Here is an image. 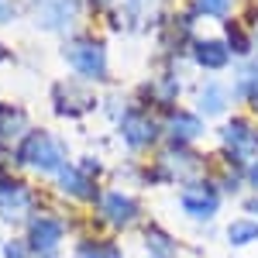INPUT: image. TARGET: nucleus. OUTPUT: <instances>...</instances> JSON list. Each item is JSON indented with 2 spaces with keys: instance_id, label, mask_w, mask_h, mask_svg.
Segmentation results:
<instances>
[{
  "instance_id": "a211bd4d",
  "label": "nucleus",
  "mask_w": 258,
  "mask_h": 258,
  "mask_svg": "<svg viewBox=\"0 0 258 258\" xmlns=\"http://www.w3.org/2000/svg\"><path fill=\"white\" fill-rule=\"evenodd\" d=\"M21 127H28V117L21 114L18 107H7V103H0V138H11V135H18Z\"/></svg>"
},
{
  "instance_id": "6e6552de",
  "label": "nucleus",
  "mask_w": 258,
  "mask_h": 258,
  "mask_svg": "<svg viewBox=\"0 0 258 258\" xmlns=\"http://www.w3.org/2000/svg\"><path fill=\"white\" fill-rule=\"evenodd\" d=\"M35 207V193L28 182L11 176H0V214L7 220H21L28 217V210Z\"/></svg>"
},
{
  "instance_id": "20e7f679",
  "label": "nucleus",
  "mask_w": 258,
  "mask_h": 258,
  "mask_svg": "<svg viewBox=\"0 0 258 258\" xmlns=\"http://www.w3.org/2000/svg\"><path fill=\"white\" fill-rule=\"evenodd\" d=\"M220 141H224V152L227 159L244 162L251 165L258 159V127L244 117H231L224 127H220Z\"/></svg>"
},
{
  "instance_id": "9b49d317",
  "label": "nucleus",
  "mask_w": 258,
  "mask_h": 258,
  "mask_svg": "<svg viewBox=\"0 0 258 258\" xmlns=\"http://www.w3.org/2000/svg\"><path fill=\"white\" fill-rule=\"evenodd\" d=\"M193 62L200 69H207V73H220L231 62V48L220 38H197L193 41Z\"/></svg>"
},
{
  "instance_id": "c85d7f7f",
  "label": "nucleus",
  "mask_w": 258,
  "mask_h": 258,
  "mask_svg": "<svg viewBox=\"0 0 258 258\" xmlns=\"http://www.w3.org/2000/svg\"><path fill=\"white\" fill-rule=\"evenodd\" d=\"M4 59H7V48H4V45H0V62H4Z\"/></svg>"
},
{
  "instance_id": "aec40b11",
  "label": "nucleus",
  "mask_w": 258,
  "mask_h": 258,
  "mask_svg": "<svg viewBox=\"0 0 258 258\" xmlns=\"http://www.w3.org/2000/svg\"><path fill=\"white\" fill-rule=\"evenodd\" d=\"M231 4L234 0H193V14H200V18H227L231 14Z\"/></svg>"
},
{
  "instance_id": "f8f14e48",
  "label": "nucleus",
  "mask_w": 258,
  "mask_h": 258,
  "mask_svg": "<svg viewBox=\"0 0 258 258\" xmlns=\"http://www.w3.org/2000/svg\"><path fill=\"white\" fill-rule=\"evenodd\" d=\"M59 189L62 193H69V197L76 200H97V182L90 172H83L80 165H62L59 169Z\"/></svg>"
},
{
  "instance_id": "4be33fe9",
  "label": "nucleus",
  "mask_w": 258,
  "mask_h": 258,
  "mask_svg": "<svg viewBox=\"0 0 258 258\" xmlns=\"http://www.w3.org/2000/svg\"><path fill=\"white\" fill-rule=\"evenodd\" d=\"M4 258H38V255L31 251L28 241H7L4 244Z\"/></svg>"
},
{
  "instance_id": "f03ea898",
  "label": "nucleus",
  "mask_w": 258,
  "mask_h": 258,
  "mask_svg": "<svg viewBox=\"0 0 258 258\" xmlns=\"http://www.w3.org/2000/svg\"><path fill=\"white\" fill-rule=\"evenodd\" d=\"M62 55H66L69 69H73L80 80H93V83L107 80V45L100 38H90V35L73 38L62 48Z\"/></svg>"
},
{
  "instance_id": "5701e85b",
  "label": "nucleus",
  "mask_w": 258,
  "mask_h": 258,
  "mask_svg": "<svg viewBox=\"0 0 258 258\" xmlns=\"http://www.w3.org/2000/svg\"><path fill=\"white\" fill-rule=\"evenodd\" d=\"M152 4H155V0H127V11H131V14H148Z\"/></svg>"
},
{
  "instance_id": "0eeeda50",
  "label": "nucleus",
  "mask_w": 258,
  "mask_h": 258,
  "mask_svg": "<svg viewBox=\"0 0 258 258\" xmlns=\"http://www.w3.org/2000/svg\"><path fill=\"white\" fill-rule=\"evenodd\" d=\"M97 210H100V220H107L114 231H127V227L138 224V217H141V203L135 197H127V193H120V189L103 193Z\"/></svg>"
},
{
  "instance_id": "7ed1b4c3",
  "label": "nucleus",
  "mask_w": 258,
  "mask_h": 258,
  "mask_svg": "<svg viewBox=\"0 0 258 258\" xmlns=\"http://www.w3.org/2000/svg\"><path fill=\"white\" fill-rule=\"evenodd\" d=\"M179 207L193 220H214L220 210V189L210 179H186L179 189Z\"/></svg>"
},
{
  "instance_id": "39448f33",
  "label": "nucleus",
  "mask_w": 258,
  "mask_h": 258,
  "mask_svg": "<svg viewBox=\"0 0 258 258\" xmlns=\"http://www.w3.org/2000/svg\"><path fill=\"white\" fill-rule=\"evenodd\" d=\"M117 131H120V138H124V145L131 152H145V148H152L162 138V124L148 110H138V107H131V110L120 114Z\"/></svg>"
},
{
  "instance_id": "423d86ee",
  "label": "nucleus",
  "mask_w": 258,
  "mask_h": 258,
  "mask_svg": "<svg viewBox=\"0 0 258 258\" xmlns=\"http://www.w3.org/2000/svg\"><path fill=\"white\" fill-rule=\"evenodd\" d=\"M62 238H66V224L59 217H52V214H38L28 224V244H31V251L38 258H52L59 251Z\"/></svg>"
},
{
  "instance_id": "dca6fc26",
  "label": "nucleus",
  "mask_w": 258,
  "mask_h": 258,
  "mask_svg": "<svg viewBox=\"0 0 258 258\" xmlns=\"http://www.w3.org/2000/svg\"><path fill=\"white\" fill-rule=\"evenodd\" d=\"M145 251L152 258H176V238H169L162 227L148 224L145 227Z\"/></svg>"
},
{
  "instance_id": "f257e3e1",
  "label": "nucleus",
  "mask_w": 258,
  "mask_h": 258,
  "mask_svg": "<svg viewBox=\"0 0 258 258\" xmlns=\"http://www.w3.org/2000/svg\"><path fill=\"white\" fill-rule=\"evenodd\" d=\"M18 162L38 172H59L66 165V145L52 138L48 131H28L24 141L18 145Z\"/></svg>"
},
{
  "instance_id": "a878e982",
  "label": "nucleus",
  "mask_w": 258,
  "mask_h": 258,
  "mask_svg": "<svg viewBox=\"0 0 258 258\" xmlns=\"http://www.w3.org/2000/svg\"><path fill=\"white\" fill-rule=\"evenodd\" d=\"M244 210H248V217H255V220H258V197L248 200V203H244Z\"/></svg>"
},
{
  "instance_id": "bb28decb",
  "label": "nucleus",
  "mask_w": 258,
  "mask_h": 258,
  "mask_svg": "<svg viewBox=\"0 0 258 258\" xmlns=\"http://www.w3.org/2000/svg\"><path fill=\"white\" fill-rule=\"evenodd\" d=\"M248 103H251V110L258 114V90H255V93H248Z\"/></svg>"
},
{
  "instance_id": "6ab92c4d",
  "label": "nucleus",
  "mask_w": 258,
  "mask_h": 258,
  "mask_svg": "<svg viewBox=\"0 0 258 258\" xmlns=\"http://www.w3.org/2000/svg\"><path fill=\"white\" fill-rule=\"evenodd\" d=\"M251 45H255V38L241 28L238 21H231V24H227V48H231V55H248Z\"/></svg>"
},
{
  "instance_id": "412c9836",
  "label": "nucleus",
  "mask_w": 258,
  "mask_h": 258,
  "mask_svg": "<svg viewBox=\"0 0 258 258\" xmlns=\"http://www.w3.org/2000/svg\"><path fill=\"white\" fill-rule=\"evenodd\" d=\"M152 97H155V103H165V107H172V100L179 97V80H176V76H162L159 86L152 90Z\"/></svg>"
},
{
  "instance_id": "ddd939ff",
  "label": "nucleus",
  "mask_w": 258,
  "mask_h": 258,
  "mask_svg": "<svg viewBox=\"0 0 258 258\" xmlns=\"http://www.w3.org/2000/svg\"><path fill=\"white\" fill-rule=\"evenodd\" d=\"M169 138L176 141V145H189V141L203 138V120H200V114H193V110H172L169 114Z\"/></svg>"
},
{
  "instance_id": "b1692460",
  "label": "nucleus",
  "mask_w": 258,
  "mask_h": 258,
  "mask_svg": "<svg viewBox=\"0 0 258 258\" xmlns=\"http://www.w3.org/2000/svg\"><path fill=\"white\" fill-rule=\"evenodd\" d=\"M14 18V4L11 0H0V21H11Z\"/></svg>"
},
{
  "instance_id": "393cba45",
  "label": "nucleus",
  "mask_w": 258,
  "mask_h": 258,
  "mask_svg": "<svg viewBox=\"0 0 258 258\" xmlns=\"http://www.w3.org/2000/svg\"><path fill=\"white\" fill-rule=\"evenodd\" d=\"M248 182H251V186L258 189V159L251 162V165H248Z\"/></svg>"
},
{
  "instance_id": "cd10ccee",
  "label": "nucleus",
  "mask_w": 258,
  "mask_h": 258,
  "mask_svg": "<svg viewBox=\"0 0 258 258\" xmlns=\"http://www.w3.org/2000/svg\"><path fill=\"white\" fill-rule=\"evenodd\" d=\"M90 4H93V7H110L114 0H90Z\"/></svg>"
},
{
  "instance_id": "c756f323",
  "label": "nucleus",
  "mask_w": 258,
  "mask_h": 258,
  "mask_svg": "<svg viewBox=\"0 0 258 258\" xmlns=\"http://www.w3.org/2000/svg\"><path fill=\"white\" fill-rule=\"evenodd\" d=\"M255 45H258V18H255Z\"/></svg>"
},
{
  "instance_id": "4468645a",
  "label": "nucleus",
  "mask_w": 258,
  "mask_h": 258,
  "mask_svg": "<svg viewBox=\"0 0 258 258\" xmlns=\"http://www.w3.org/2000/svg\"><path fill=\"white\" fill-rule=\"evenodd\" d=\"M73 258H124L117 241L110 238H83L76 244V255Z\"/></svg>"
},
{
  "instance_id": "9d476101",
  "label": "nucleus",
  "mask_w": 258,
  "mask_h": 258,
  "mask_svg": "<svg viewBox=\"0 0 258 258\" xmlns=\"http://www.w3.org/2000/svg\"><path fill=\"white\" fill-rule=\"evenodd\" d=\"M80 14V4L76 0H38L35 4V21L48 31H66Z\"/></svg>"
},
{
  "instance_id": "2eb2a0df",
  "label": "nucleus",
  "mask_w": 258,
  "mask_h": 258,
  "mask_svg": "<svg viewBox=\"0 0 258 258\" xmlns=\"http://www.w3.org/2000/svg\"><path fill=\"white\" fill-rule=\"evenodd\" d=\"M227 90L220 86V83H207L203 90H200V114L203 117H217V114H224L227 110Z\"/></svg>"
},
{
  "instance_id": "f3484780",
  "label": "nucleus",
  "mask_w": 258,
  "mask_h": 258,
  "mask_svg": "<svg viewBox=\"0 0 258 258\" xmlns=\"http://www.w3.org/2000/svg\"><path fill=\"white\" fill-rule=\"evenodd\" d=\"M258 241V220L255 217H238L227 224V244L244 248V244H255Z\"/></svg>"
},
{
  "instance_id": "1a4fd4ad",
  "label": "nucleus",
  "mask_w": 258,
  "mask_h": 258,
  "mask_svg": "<svg viewBox=\"0 0 258 258\" xmlns=\"http://www.w3.org/2000/svg\"><path fill=\"white\" fill-rule=\"evenodd\" d=\"M52 100H55V114L62 117H83L97 107V97L90 90H83L80 83H55Z\"/></svg>"
}]
</instances>
